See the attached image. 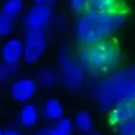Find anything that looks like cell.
<instances>
[{"instance_id":"1","label":"cell","mask_w":135,"mask_h":135,"mask_svg":"<svg viewBox=\"0 0 135 135\" xmlns=\"http://www.w3.org/2000/svg\"><path fill=\"white\" fill-rule=\"evenodd\" d=\"M93 93L99 108L105 112L118 105L135 103V64L99 78Z\"/></svg>"},{"instance_id":"2","label":"cell","mask_w":135,"mask_h":135,"mask_svg":"<svg viewBox=\"0 0 135 135\" xmlns=\"http://www.w3.org/2000/svg\"><path fill=\"white\" fill-rule=\"evenodd\" d=\"M126 21L127 15L121 9L108 12L85 11L76 21V40L81 45L108 40L123 26Z\"/></svg>"},{"instance_id":"3","label":"cell","mask_w":135,"mask_h":135,"mask_svg":"<svg viewBox=\"0 0 135 135\" xmlns=\"http://www.w3.org/2000/svg\"><path fill=\"white\" fill-rule=\"evenodd\" d=\"M77 58L85 74L104 77L118 70L121 62L118 46L110 39L89 45H81Z\"/></svg>"},{"instance_id":"4","label":"cell","mask_w":135,"mask_h":135,"mask_svg":"<svg viewBox=\"0 0 135 135\" xmlns=\"http://www.w3.org/2000/svg\"><path fill=\"white\" fill-rule=\"evenodd\" d=\"M59 75L63 84L69 90L78 91L83 86L85 72L77 56H74L69 45H63L58 53Z\"/></svg>"},{"instance_id":"5","label":"cell","mask_w":135,"mask_h":135,"mask_svg":"<svg viewBox=\"0 0 135 135\" xmlns=\"http://www.w3.org/2000/svg\"><path fill=\"white\" fill-rule=\"evenodd\" d=\"M46 49V38L45 32L39 30L27 29L23 43L22 58L25 63L34 64L42 57Z\"/></svg>"},{"instance_id":"6","label":"cell","mask_w":135,"mask_h":135,"mask_svg":"<svg viewBox=\"0 0 135 135\" xmlns=\"http://www.w3.org/2000/svg\"><path fill=\"white\" fill-rule=\"evenodd\" d=\"M53 18V9L49 3L35 4L29 8L24 17L27 29L43 31L49 25Z\"/></svg>"},{"instance_id":"7","label":"cell","mask_w":135,"mask_h":135,"mask_svg":"<svg viewBox=\"0 0 135 135\" xmlns=\"http://www.w3.org/2000/svg\"><path fill=\"white\" fill-rule=\"evenodd\" d=\"M37 92V83L31 78H21L12 83L10 94L19 103H29Z\"/></svg>"},{"instance_id":"8","label":"cell","mask_w":135,"mask_h":135,"mask_svg":"<svg viewBox=\"0 0 135 135\" xmlns=\"http://www.w3.org/2000/svg\"><path fill=\"white\" fill-rule=\"evenodd\" d=\"M2 61L10 65H18L23 56V43L17 37L7 40L1 48Z\"/></svg>"},{"instance_id":"9","label":"cell","mask_w":135,"mask_h":135,"mask_svg":"<svg viewBox=\"0 0 135 135\" xmlns=\"http://www.w3.org/2000/svg\"><path fill=\"white\" fill-rule=\"evenodd\" d=\"M135 117V103L118 105L109 111L108 119L113 126L117 127L119 124Z\"/></svg>"},{"instance_id":"10","label":"cell","mask_w":135,"mask_h":135,"mask_svg":"<svg viewBox=\"0 0 135 135\" xmlns=\"http://www.w3.org/2000/svg\"><path fill=\"white\" fill-rule=\"evenodd\" d=\"M40 112L38 107L32 103H26L20 110V123L25 128H32L39 121Z\"/></svg>"},{"instance_id":"11","label":"cell","mask_w":135,"mask_h":135,"mask_svg":"<svg viewBox=\"0 0 135 135\" xmlns=\"http://www.w3.org/2000/svg\"><path fill=\"white\" fill-rule=\"evenodd\" d=\"M60 75L52 67L41 68L36 73V83L43 88H52L58 83Z\"/></svg>"},{"instance_id":"12","label":"cell","mask_w":135,"mask_h":135,"mask_svg":"<svg viewBox=\"0 0 135 135\" xmlns=\"http://www.w3.org/2000/svg\"><path fill=\"white\" fill-rule=\"evenodd\" d=\"M43 116L50 121H56L64 118V107L62 103L56 98H48L43 107Z\"/></svg>"},{"instance_id":"13","label":"cell","mask_w":135,"mask_h":135,"mask_svg":"<svg viewBox=\"0 0 135 135\" xmlns=\"http://www.w3.org/2000/svg\"><path fill=\"white\" fill-rule=\"evenodd\" d=\"M120 9L118 0H89L86 11L108 12Z\"/></svg>"},{"instance_id":"14","label":"cell","mask_w":135,"mask_h":135,"mask_svg":"<svg viewBox=\"0 0 135 135\" xmlns=\"http://www.w3.org/2000/svg\"><path fill=\"white\" fill-rule=\"evenodd\" d=\"M74 125L68 118H62L55 121V124L46 131L48 135H71Z\"/></svg>"},{"instance_id":"15","label":"cell","mask_w":135,"mask_h":135,"mask_svg":"<svg viewBox=\"0 0 135 135\" xmlns=\"http://www.w3.org/2000/svg\"><path fill=\"white\" fill-rule=\"evenodd\" d=\"M74 125L80 131L89 133L93 129V119L91 115L87 111H80L74 118Z\"/></svg>"},{"instance_id":"16","label":"cell","mask_w":135,"mask_h":135,"mask_svg":"<svg viewBox=\"0 0 135 135\" xmlns=\"http://www.w3.org/2000/svg\"><path fill=\"white\" fill-rule=\"evenodd\" d=\"M23 7V0H6L3 4L1 11L11 20H14L21 13Z\"/></svg>"},{"instance_id":"17","label":"cell","mask_w":135,"mask_h":135,"mask_svg":"<svg viewBox=\"0 0 135 135\" xmlns=\"http://www.w3.org/2000/svg\"><path fill=\"white\" fill-rule=\"evenodd\" d=\"M18 71V65H10L0 62V84L8 83Z\"/></svg>"},{"instance_id":"18","label":"cell","mask_w":135,"mask_h":135,"mask_svg":"<svg viewBox=\"0 0 135 135\" xmlns=\"http://www.w3.org/2000/svg\"><path fill=\"white\" fill-rule=\"evenodd\" d=\"M13 20L6 16L0 10V38L7 37L12 32Z\"/></svg>"},{"instance_id":"19","label":"cell","mask_w":135,"mask_h":135,"mask_svg":"<svg viewBox=\"0 0 135 135\" xmlns=\"http://www.w3.org/2000/svg\"><path fill=\"white\" fill-rule=\"evenodd\" d=\"M119 135H135V117L117 126Z\"/></svg>"},{"instance_id":"20","label":"cell","mask_w":135,"mask_h":135,"mask_svg":"<svg viewBox=\"0 0 135 135\" xmlns=\"http://www.w3.org/2000/svg\"><path fill=\"white\" fill-rule=\"evenodd\" d=\"M89 0H70V8L75 13H83L86 11Z\"/></svg>"},{"instance_id":"21","label":"cell","mask_w":135,"mask_h":135,"mask_svg":"<svg viewBox=\"0 0 135 135\" xmlns=\"http://www.w3.org/2000/svg\"><path fill=\"white\" fill-rule=\"evenodd\" d=\"M3 135H22L19 129H9L3 131Z\"/></svg>"},{"instance_id":"22","label":"cell","mask_w":135,"mask_h":135,"mask_svg":"<svg viewBox=\"0 0 135 135\" xmlns=\"http://www.w3.org/2000/svg\"><path fill=\"white\" fill-rule=\"evenodd\" d=\"M35 4H43V3H50V0H32Z\"/></svg>"},{"instance_id":"23","label":"cell","mask_w":135,"mask_h":135,"mask_svg":"<svg viewBox=\"0 0 135 135\" xmlns=\"http://www.w3.org/2000/svg\"><path fill=\"white\" fill-rule=\"evenodd\" d=\"M32 135H48V134H47V132L40 131V132H36V133H34V134H32Z\"/></svg>"},{"instance_id":"24","label":"cell","mask_w":135,"mask_h":135,"mask_svg":"<svg viewBox=\"0 0 135 135\" xmlns=\"http://www.w3.org/2000/svg\"><path fill=\"white\" fill-rule=\"evenodd\" d=\"M56 0H50V1H49V2L50 3H54V2H56Z\"/></svg>"},{"instance_id":"25","label":"cell","mask_w":135,"mask_h":135,"mask_svg":"<svg viewBox=\"0 0 135 135\" xmlns=\"http://www.w3.org/2000/svg\"><path fill=\"white\" fill-rule=\"evenodd\" d=\"M0 135H3V131L1 129H0Z\"/></svg>"},{"instance_id":"26","label":"cell","mask_w":135,"mask_h":135,"mask_svg":"<svg viewBox=\"0 0 135 135\" xmlns=\"http://www.w3.org/2000/svg\"><path fill=\"white\" fill-rule=\"evenodd\" d=\"M92 135H102V134H100V133H93Z\"/></svg>"}]
</instances>
